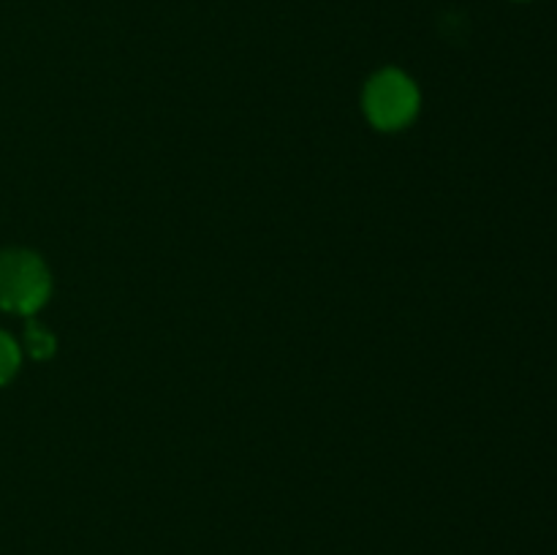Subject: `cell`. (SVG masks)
<instances>
[{"instance_id":"obj_1","label":"cell","mask_w":557,"mask_h":555,"mask_svg":"<svg viewBox=\"0 0 557 555\" xmlns=\"http://www.w3.org/2000/svg\"><path fill=\"white\" fill-rule=\"evenodd\" d=\"M419 87L406 71L381 69L368 79L362 92V109L370 125L379 131H400L419 114Z\"/></svg>"},{"instance_id":"obj_2","label":"cell","mask_w":557,"mask_h":555,"mask_svg":"<svg viewBox=\"0 0 557 555\" xmlns=\"http://www.w3.org/2000/svg\"><path fill=\"white\" fill-rule=\"evenodd\" d=\"M52 278L41 256L30 250H3L0 254V308L9 313L30 316L49 299Z\"/></svg>"},{"instance_id":"obj_3","label":"cell","mask_w":557,"mask_h":555,"mask_svg":"<svg viewBox=\"0 0 557 555\" xmlns=\"http://www.w3.org/2000/svg\"><path fill=\"white\" fill-rule=\"evenodd\" d=\"M20 346H16L14 337L9 335V332L0 330V386L9 384L11 379L16 375V370H20Z\"/></svg>"},{"instance_id":"obj_4","label":"cell","mask_w":557,"mask_h":555,"mask_svg":"<svg viewBox=\"0 0 557 555\" xmlns=\"http://www.w3.org/2000/svg\"><path fill=\"white\" fill-rule=\"evenodd\" d=\"M25 343H27V351H30L36 359H47L54 354V337L49 335L41 324H36V321L27 324Z\"/></svg>"},{"instance_id":"obj_5","label":"cell","mask_w":557,"mask_h":555,"mask_svg":"<svg viewBox=\"0 0 557 555\" xmlns=\"http://www.w3.org/2000/svg\"><path fill=\"white\" fill-rule=\"evenodd\" d=\"M517 3H528V0H517Z\"/></svg>"}]
</instances>
